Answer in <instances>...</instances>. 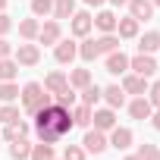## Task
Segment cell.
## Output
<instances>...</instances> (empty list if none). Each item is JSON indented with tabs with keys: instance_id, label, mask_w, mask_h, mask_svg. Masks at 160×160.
I'll list each match as a JSON object with an SVG mask.
<instances>
[{
	"instance_id": "6da1fadb",
	"label": "cell",
	"mask_w": 160,
	"mask_h": 160,
	"mask_svg": "<svg viewBox=\"0 0 160 160\" xmlns=\"http://www.w3.org/2000/svg\"><path fill=\"white\" fill-rule=\"evenodd\" d=\"M72 110L63 107V104H47L35 113V135L38 141H47V144H57L63 135L72 132Z\"/></svg>"
},
{
	"instance_id": "e0dca14e",
	"label": "cell",
	"mask_w": 160,
	"mask_h": 160,
	"mask_svg": "<svg viewBox=\"0 0 160 160\" xmlns=\"http://www.w3.org/2000/svg\"><path fill=\"white\" fill-rule=\"evenodd\" d=\"M151 113H154V107H151V101H148L144 94L129 104V116H132V119H151Z\"/></svg>"
},
{
	"instance_id": "9c48e42d",
	"label": "cell",
	"mask_w": 160,
	"mask_h": 160,
	"mask_svg": "<svg viewBox=\"0 0 160 160\" xmlns=\"http://www.w3.org/2000/svg\"><path fill=\"white\" fill-rule=\"evenodd\" d=\"M104 69H107L110 75H126V72H129V57L122 53V47H119V50H113V53H107Z\"/></svg>"
},
{
	"instance_id": "1f68e13d",
	"label": "cell",
	"mask_w": 160,
	"mask_h": 160,
	"mask_svg": "<svg viewBox=\"0 0 160 160\" xmlns=\"http://www.w3.org/2000/svg\"><path fill=\"white\" fill-rule=\"evenodd\" d=\"M28 10H32V16H50L53 13V0H32Z\"/></svg>"
},
{
	"instance_id": "83f0119b",
	"label": "cell",
	"mask_w": 160,
	"mask_h": 160,
	"mask_svg": "<svg viewBox=\"0 0 160 160\" xmlns=\"http://www.w3.org/2000/svg\"><path fill=\"white\" fill-rule=\"evenodd\" d=\"M72 13H75V0H53V13H50V16H53L57 22H60V19H69Z\"/></svg>"
},
{
	"instance_id": "2e32d148",
	"label": "cell",
	"mask_w": 160,
	"mask_h": 160,
	"mask_svg": "<svg viewBox=\"0 0 160 160\" xmlns=\"http://www.w3.org/2000/svg\"><path fill=\"white\" fill-rule=\"evenodd\" d=\"M101 101H107V107L119 110V107L126 104V91H122V85H107L104 94H101Z\"/></svg>"
},
{
	"instance_id": "7a4b0ae2",
	"label": "cell",
	"mask_w": 160,
	"mask_h": 160,
	"mask_svg": "<svg viewBox=\"0 0 160 160\" xmlns=\"http://www.w3.org/2000/svg\"><path fill=\"white\" fill-rule=\"evenodd\" d=\"M50 98H53V94H50L41 82H28V85H22V91H19V104H22V110H25V113H32V116H35L41 107L53 104Z\"/></svg>"
},
{
	"instance_id": "4dcf8cb0",
	"label": "cell",
	"mask_w": 160,
	"mask_h": 160,
	"mask_svg": "<svg viewBox=\"0 0 160 160\" xmlns=\"http://www.w3.org/2000/svg\"><path fill=\"white\" fill-rule=\"evenodd\" d=\"M19 85L16 82H0V104H13L16 98H19Z\"/></svg>"
},
{
	"instance_id": "ab89813d",
	"label": "cell",
	"mask_w": 160,
	"mask_h": 160,
	"mask_svg": "<svg viewBox=\"0 0 160 160\" xmlns=\"http://www.w3.org/2000/svg\"><path fill=\"white\" fill-rule=\"evenodd\" d=\"M151 126H154V129H157V132H160V107H157V110H154V113H151Z\"/></svg>"
},
{
	"instance_id": "52a82bcc",
	"label": "cell",
	"mask_w": 160,
	"mask_h": 160,
	"mask_svg": "<svg viewBox=\"0 0 160 160\" xmlns=\"http://www.w3.org/2000/svg\"><path fill=\"white\" fill-rule=\"evenodd\" d=\"M129 69H132L135 75L151 78V75L157 72V60H154L151 53H135V57H129Z\"/></svg>"
},
{
	"instance_id": "f546056e",
	"label": "cell",
	"mask_w": 160,
	"mask_h": 160,
	"mask_svg": "<svg viewBox=\"0 0 160 160\" xmlns=\"http://www.w3.org/2000/svg\"><path fill=\"white\" fill-rule=\"evenodd\" d=\"M57 154H53V144H47V141H41V144H32V154H28V160H53Z\"/></svg>"
},
{
	"instance_id": "5bb4252c",
	"label": "cell",
	"mask_w": 160,
	"mask_h": 160,
	"mask_svg": "<svg viewBox=\"0 0 160 160\" xmlns=\"http://www.w3.org/2000/svg\"><path fill=\"white\" fill-rule=\"evenodd\" d=\"M91 122H94V129H101V132H110V129L116 126V110H113V107L94 110V113H91Z\"/></svg>"
},
{
	"instance_id": "b9f144b4",
	"label": "cell",
	"mask_w": 160,
	"mask_h": 160,
	"mask_svg": "<svg viewBox=\"0 0 160 160\" xmlns=\"http://www.w3.org/2000/svg\"><path fill=\"white\" fill-rule=\"evenodd\" d=\"M110 3H113V7H126V3H129V0H110Z\"/></svg>"
},
{
	"instance_id": "8992f818",
	"label": "cell",
	"mask_w": 160,
	"mask_h": 160,
	"mask_svg": "<svg viewBox=\"0 0 160 160\" xmlns=\"http://www.w3.org/2000/svg\"><path fill=\"white\" fill-rule=\"evenodd\" d=\"M82 148H85V154H104L110 144H107V135L101 132V129H91L88 126V132H85V138H82Z\"/></svg>"
},
{
	"instance_id": "836d02e7",
	"label": "cell",
	"mask_w": 160,
	"mask_h": 160,
	"mask_svg": "<svg viewBox=\"0 0 160 160\" xmlns=\"http://www.w3.org/2000/svg\"><path fill=\"white\" fill-rule=\"evenodd\" d=\"M16 119H19V107L16 104H3V107H0V122H3V126L16 122Z\"/></svg>"
},
{
	"instance_id": "5b68a950",
	"label": "cell",
	"mask_w": 160,
	"mask_h": 160,
	"mask_svg": "<svg viewBox=\"0 0 160 160\" xmlns=\"http://www.w3.org/2000/svg\"><path fill=\"white\" fill-rule=\"evenodd\" d=\"M75 57H78V44H75L72 38H60V41L53 44V60H57L60 66H69Z\"/></svg>"
},
{
	"instance_id": "cb8c5ba5",
	"label": "cell",
	"mask_w": 160,
	"mask_h": 160,
	"mask_svg": "<svg viewBox=\"0 0 160 160\" xmlns=\"http://www.w3.org/2000/svg\"><path fill=\"white\" fill-rule=\"evenodd\" d=\"M91 82H94V78H91V69H85V66L69 72V85H72V88H78V91H82L85 85H91Z\"/></svg>"
},
{
	"instance_id": "ffe728a7",
	"label": "cell",
	"mask_w": 160,
	"mask_h": 160,
	"mask_svg": "<svg viewBox=\"0 0 160 160\" xmlns=\"http://www.w3.org/2000/svg\"><path fill=\"white\" fill-rule=\"evenodd\" d=\"M38 32H41L38 16H32V19H22V22H19V38H22V41H35V38H38Z\"/></svg>"
},
{
	"instance_id": "9a60e30c",
	"label": "cell",
	"mask_w": 160,
	"mask_h": 160,
	"mask_svg": "<svg viewBox=\"0 0 160 160\" xmlns=\"http://www.w3.org/2000/svg\"><path fill=\"white\" fill-rule=\"evenodd\" d=\"M91 22H94V25H98L104 35H110V32H116V22H119V16H116L113 10H101V13H98Z\"/></svg>"
},
{
	"instance_id": "d590c367",
	"label": "cell",
	"mask_w": 160,
	"mask_h": 160,
	"mask_svg": "<svg viewBox=\"0 0 160 160\" xmlns=\"http://www.w3.org/2000/svg\"><path fill=\"white\" fill-rule=\"evenodd\" d=\"M148 101H151V107H154V110L160 107V78H157L154 85H148Z\"/></svg>"
},
{
	"instance_id": "8d00e7d4",
	"label": "cell",
	"mask_w": 160,
	"mask_h": 160,
	"mask_svg": "<svg viewBox=\"0 0 160 160\" xmlns=\"http://www.w3.org/2000/svg\"><path fill=\"white\" fill-rule=\"evenodd\" d=\"M57 104H63V107H72V104H75V88L69 85V88H66V91L57 98Z\"/></svg>"
},
{
	"instance_id": "3957f363",
	"label": "cell",
	"mask_w": 160,
	"mask_h": 160,
	"mask_svg": "<svg viewBox=\"0 0 160 160\" xmlns=\"http://www.w3.org/2000/svg\"><path fill=\"white\" fill-rule=\"evenodd\" d=\"M13 60L19 66H38L41 63V47L32 44V41H22L19 47H13Z\"/></svg>"
},
{
	"instance_id": "603a6c76",
	"label": "cell",
	"mask_w": 160,
	"mask_h": 160,
	"mask_svg": "<svg viewBox=\"0 0 160 160\" xmlns=\"http://www.w3.org/2000/svg\"><path fill=\"white\" fill-rule=\"evenodd\" d=\"M28 154H32V141H28V138L10 141V157H13V160H28Z\"/></svg>"
},
{
	"instance_id": "277c9868",
	"label": "cell",
	"mask_w": 160,
	"mask_h": 160,
	"mask_svg": "<svg viewBox=\"0 0 160 160\" xmlns=\"http://www.w3.org/2000/svg\"><path fill=\"white\" fill-rule=\"evenodd\" d=\"M94 16L88 13V10H75L72 16H69V32L75 35V38H88L91 35V28H94V22H91Z\"/></svg>"
},
{
	"instance_id": "44dd1931",
	"label": "cell",
	"mask_w": 160,
	"mask_h": 160,
	"mask_svg": "<svg viewBox=\"0 0 160 160\" xmlns=\"http://www.w3.org/2000/svg\"><path fill=\"white\" fill-rule=\"evenodd\" d=\"M78 57H82L85 63H94V60L101 57V50H98V41H94V38H82V44H78Z\"/></svg>"
},
{
	"instance_id": "e575fe53",
	"label": "cell",
	"mask_w": 160,
	"mask_h": 160,
	"mask_svg": "<svg viewBox=\"0 0 160 160\" xmlns=\"http://www.w3.org/2000/svg\"><path fill=\"white\" fill-rule=\"evenodd\" d=\"M85 157L88 154L82 144H66V151H63V160H85Z\"/></svg>"
},
{
	"instance_id": "bcb514c9",
	"label": "cell",
	"mask_w": 160,
	"mask_h": 160,
	"mask_svg": "<svg viewBox=\"0 0 160 160\" xmlns=\"http://www.w3.org/2000/svg\"><path fill=\"white\" fill-rule=\"evenodd\" d=\"M53 160H57V157H53Z\"/></svg>"
},
{
	"instance_id": "8fae6325",
	"label": "cell",
	"mask_w": 160,
	"mask_h": 160,
	"mask_svg": "<svg viewBox=\"0 0 160 160\" xmlns=\"http://www.w3.org/2000/svg\"><path fill=\"white\" fill-rule=\"evenodd\" d=\"M44 88H47L53 98H60V94L69 88V75H66V72H60V69H57V72H47V78H44Z\"/></svg>"
},
{
	"instance_id": "4316f807",
	"label": "cell",
	"mask_w": 160,
	"mask_h": 160,
	"mask_svg": "<svg viewBox=\"0 0 160 160\" xmlns=\"http://www.w3.org/2000/svg\"><path fill=\"white\" fill-rule=\"evenodd\" d=\"M91 113H94V107L78 104V107L72 110V122H75V126H82V129H88V126H91Z\"/></svg>"
},
{
	"instance_id": "7bdbcfd3",
	"label": "cell",
	"mask_w": 160,
	"mask_h": 160,
	"mask_svg": "<svg viewBox=\"0 0 160 160\" xmlns=\"http://www.w3.org/2000/svg\"><path fill=\"white\" fill-rule=\"evenodd\" d=\"M122 160H138V154H129V157H122Z\"/></svg>"
},
{
	"instance_id": "60d3db41",
	"label": "cell",
	"mask_w": 160,
	"mask_h": 160,
	"mask_svg": "<svg viewBox=\"0 0 160 160\" xmlns=\"http://www.w3.org/2000/svg\"><path fill=\"white\" fill-rule=\"evenodd\" d=\"M82 3H85V7H104L107 0H82Z\"/></svg>"
},
{
	"instance_id": "ba28073f",
	"label": "cell",
	"mask_w": 160,
	"mask_h": 160,
	"mask_svg": "<svg viewBox=\"0 0 160 160\" xmlns=\"http://www.w3.org/2000/svg\"><path fill=\"white\" fill-rule=\"evenodd\" d=\"M132 138H135V135H132V129H129V126H113V129H110L107 144H110V148H116V151H129V148H132Z\"/></svg>"
},
{
	"instance_id": "7c38bea8",
	"label": "cell",
	"mask_w": 160,
	"mask_h": 160,
	"mask_svg": "<svg viewBox=\"0 0 160 160\" xmlns=\"http://www.w3.org/2000/svg\"><path fill=\"white\" fill-rule=\"evenodd\" d=\"M122 91H126V94H135V98L148 94V78H144V75H135V72H126V78H122Z\"/></svg>"
},
{
	"instance_id": "f1b7e54d",
	"label": "cell",
	"mask_w": 160,
	"mask_h": 160,
	"mask_svg": "<svg viewBox=\"0 0 160 160\" xmlns=\"http://www.w3.org/2000/svg\"><path fill=\"white\" fill-rule=\"evenodd\" d=\"M101 94H104V88H101L98 82H91V85H85V88H82V104H88V107H98Z\"/></svg>"
},
{
	"instance_id": "30bf717a",
	"label": "cell",
	"mask_w": 160,
	"mask_h": 160,
	"mask_svg": "<svg viewBox=\"0 0 160 160\" xmlns=\"http://www.w3.org/2000/svg\"><path fill=\"white\" fill-rule=\"evenodd\" d=\"M60 38H63V28H60V22H57V19H50V22H44V25H41V32H38V38H35V41H41L44 47H53Z\"/></svg>"
},
{
	"instance_id": "f35d334b",
	"label": "cell",
	"mask_w": 160,
	"mask_h": 160,
	"mask_svg": "<svg viewBox=\"0 0 160 160\" xmlns=\"http://www.w3.org/2000/svg\"><path fill=\"white\" fill-rule=\"evenodd\" d=\"M3 57H13V44L7 38H0V60H3Z\"/></svg>"
},
{
	"instance_id": "74e56055",
	"label": "cell",
	"mask_w": 160,
	"mask_h": 160,
	"mask_svg": "<svg viewBox=\"0 0 160 160\" xmlns=\"http://www.w3.org/2000/svg\"><path fill=\"white\" fill-rule=\"evenodd\" d=\"M10 28H13V19H10V16H7L3 10H0V38H3V35H7Z\"/></svg>"
},
{
	"instance_id": "ac0fdd59",
	"label": "cell",
	"mask_w": 160,
	"mask_h": 160,
	"mask_svg": "<svg viewBox=\"0 0 160 160\" xmlns=\"http://www.w3.org/2000/svg\"><path fill=\"white\" fill-rule=\"evenodd\" d=\"M28 122H22V119H16V122H7V129L0 132V138H7V141H16V138H28Z\"/></svg>"
},
{
	"instance_id": "7402d4cb",
	"label": "cell",
	"mask_w": 160,
	"mask_h": 160,
	"mask_svg": "<svg viewBox=\"0 0 160 160\" xmlns=\"http://www.w3.org/2000/svg\"><path fill=\"white\" fill-rule=\"evenodd\" d=\"M94 41H98V50H101V53H113V50H119V47H122V44H119L122 38H119L116 32H110V35H101V38H94Z\"/></svg>"
},
{
	"instance_id": "f6af8a7d",
	"label": "cell",
	"mask_w": 160,
	"mask_h": 160,
	"mask_svg": "<svg viewBox=\"0 0 160 160\" xmlns=\"http://www.w3.org/2000/svg\"><path fill=\"white\" fill-rule=\"evenodd\" d=\"M151 3H154V7H160V0H151Z\"/></svg>"
},
{
	"instance_id": "4fadbf2b",
	"label": "cell",
	"mask_w": 160,
	"mask_h": 160,
	"mask_svg": "<svg viewBox=\"0 0 160 160\" xmlns=\"http://www.w3.org/2000/svg\"><path fill=\"white\" fill-rule=\"evenodd\" d=\"M129 16L132 19H138V22H144V19H154V3H151V0H129Z\"/></svg>"
},
{
	"instance_id": "ee69618b",
	"label": "cell",
	"mask_w": 160,
	"mask_h": 160,
	"mask_svg": "<svg viewBox=\"0 0 160 160\" xmlns=\"http://www.w3.org/2000/svg\"><path fill=\"white\" fill-rule=\"evenodd\" d=\"M7 3H10V0H0V10H7Z\"/></svg>"
},
{
	"instance_id": "484cf974",
	"label": "cell",
	"mask_w": 160,
	"mask_h": 160,
	"mask_svg": "<svg viewBox=\"0 0 160 160\" xmlns=\"http://www.w3.org/2000/svg\"><path fill=\"white\" fill-rule=\"evenodd\" d=\"M116 35L119 38H138V19H132V16L119 19L116 22Z\"/></svg>"
},
{
	"instance_id": "d4e9b609",
	"label": "cell",
	"mask_w": 160,
	"mask_h": 160,
	"mask_svg": "<svg viewBox=\"0 0 160 160\" xmlns=\"http://www.w3.org/2000/svg\"><path fill=\"white\" fill-rule=\"evenodd\" d=\"M16 75H19V63L13 57H3L0 60V82H13Z\"/></svg>"
},
{
	"instance_id": "d6a6232c",
	"label": "cell",
	"mask_w": 160,
	"mask_h": 160,
	"mask_svg": "<svg viewBox=\"0 0 160 160\" xmlns=\"http://www.w3.org/2000/svg\"><path fill=\"white\" fill-rule=\"evenodd\" d=\"M138 160H160V148L151 144V141H144V144L138 148Z\"/></svg>"
},
{
	"instance_id": "d6986e66",
	"label": "cell",
	"mask_w": 160,
	"mask_h": 160,
	"mask_svg": "<svg viewBox=\"0 0 160 160\" xmlns=\"http://www.w3.org/2000/svg\"><path fill=\"white\" fill-rule=\"evenodd\" d=\"M160 50V32H144L138 38V53H157Z\"/></svg>"
}]
</instances>
